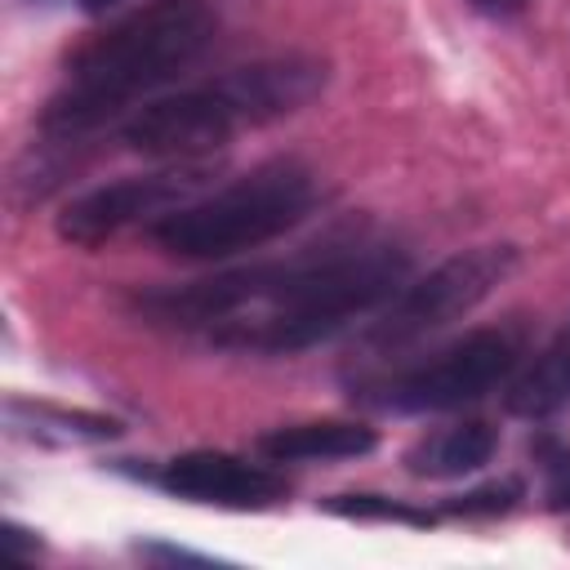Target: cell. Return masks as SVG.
<instances>
[{
    "mask_svg": "<svg viewBox=\"0 0 570 570\" xmlns=\"http://www.w3.org/2000/svg\"><path fill=\"white\" fill-rule=\"evenodd\" d=\"M410 281V249L365 227L330 232L281 263L236 267L209 281L165 285L134 298L138 316L200 334L214 347L289 356L379 312Z\"/></svg>",
    "mask_w": 570,
    "mask_h": 570,
    "instance_id": "cell-1",
    "label": "cell"
},
{
    "mask_svg": "<svg viewBox=\"0 0 570 570\" xmlns=\"http://www.w3.org/2000/svg\"><path fill=\"white\" fill-rule=\"evenodd\" d=\"M218 36V0H147L89 36L40 111L49 138H85L191 71Z\"/></svg>",
    "mask_w": 570,
    "mask_h": 570,
    "instance_id": "cell-2",
    "label": "cell"
},
{
    "mask_svg": "<svg viewBox=\"0 0 570 570\" xmlns=\"http://www.w3.org/2000/svg\"><path fill=\"white\" fill-rule=\"evenodd\" d=\"M330 62L316 53H276L245 67H232L205 85L142 102L120 138L129 151L151 160H200L205 151L232 142L240 129H258L303 111L321 98Z\"/></svg>",
    "mask_w": 570,
    "mask_h": 570,
    "instance_id": "cell-3",
    "label": "cell"
},
{
    "mask_svg": "<svg viewBox=\"0 0 570 570\" xmlns=\"http://www.w3.org/2000/svg\"><path fill=\"white\" fill-rule=\"evenodd\" d=\"M316 200H321L316 174L303 160L281 156L227 187H214L209 196L169 209L147 227V236L174 258L214 263L272 245L276 236L294 232L316 209Z\"/></svg>",
    "mask_w": 570,
    "mask_h": 570,
    "instance_id": "cell-4",
    "label": "cell"
},
{
    "mask_svg": "<svg viewBox=\"0 0 570 570\" xmlns=\"http://www.w3.org/2000/svg\"><path fill=\"white\" fill-rule=\"evenodd\" d=\"M517 263H521L517 245H472V249L450 254L428 276L405 281L383 303L379 321L365 330V347L379 356H392V352H405V347L441 334L445 325H454L472 307H481L517 272Z\"/></svg>",
    "mask_w": 570,
    "mask_h": 570,
    "instance_id": "cell-5",
    "label": "cell"
},
{
    "mask_svg": "<svg viewBox=\"0 0 570 570\" xmlns=\"http://www.w3.org/2000/svg\"><path fill=\"white\" fill-rule=\"evenodd\" d=\"M521 361V330L512 325H490L472 330L459 343L441 347L432 361L410 365L405 374L387 379L374 396L383 410L396 414H436V410H459L481 396H490L499 383L512 379Z\"/></svg>",
    "mask_w": 570,
    "mask_h": 570,
    "instance_id": "cell-6",
    "label": "cell"
},
{
    "mask_svg": "<svg viewBox=\"0 0 570 570\" xmlns=\"http://www.w3.org/2000/svg\"><path fill=\"white\" fill-rule=\"evenodd\" d=\"M214 178L209 160H169L165 169L151 174H129L116 183H102L76 200L62 205L58 214V236L80 245V249H98L107 240H116L120 232L138 227V223H156L169 209L196 200L205 191V183Z\"/></svg>",
    "mask_w": 570,
    "mask_h": 570,
    "instance_id": "cell-7",
    "label": "cell"
},
{
    "mask_svg": "<svg viewBox=\"0 0 570 570\" xmlns=\"http://www.w3.org/2000/svg\"><path fill=\"white\" fill-rule=\"evenodd\" d=\"M160 490L191 499V503H214V508H236V512H258L285 499V476L272 472L267 463H249L227 450H187L174 454L160 468Z\"/></svg>",
    "mask_w": 570,
    "mask_h": 570,
    "instance_id": "cell-8",
    "label": "cell"
},
{
    "mask_svg": "<svg viewBox=\"0 0 570 570\" xmlns=\"http://www.w3.org/2000/svg\"><path fill=\"white\" fill-rule=\"evenodd\" d=\"M379 445L374 428L356 419H312V423H285L254 441V450L267 463H330V459H361Z\"/></svg>",
    "mask_w": 570,
    "mask_h": 570,
    "instance_id": "cell-9",
    "label": "cell"
},
{
    "mask_svg": "<svg viewBox=\"0 0 570 570\" xmlns=\"http://www.w3.org/2000/svg\"><path fill=\"white\" fill-rule=\"evenodd\" d=\"M499 450V432L485 419H463L450 423L432 436H423L419 445L405 450V472L410 476H428V481H450V476H468L476 468H485Z\"/></svg>",
    "mask_w": 570,
    "mask_h": 570,
    "instance_id": "cell-10",
    "label": "cell"
},
{
    "mask_svg": "<svg viewBox=\"0 0 570 570\" xmlns=\"http://www.w3.org/2000/svg\"><path fill=\"white\" fill-rule=\"evenodd\" d=\"M570 405V321L557 338L508 383V410L517 419H548Z\"/></svg>",
    "mask_w": 570,
    "mask_h": 570,
    "instance_id": "cell-11",
    "label": "cell"
},
{
    "mask_svg": "<svg viewBox=\"0 0 570 570\" xmlns=\"http://www.w3.org/2000/svg\"><path fill=\"white\" fill-rule=\"evenodd\" d=\"M4 423H9V432H27L40 441H111V436H120V423L107 414L58 410V405L22 401V396L4 401Z\"/></svg>",
    "mask_w": 570,
    "mask_h": 570,
    "instance_id": "cell-12",
    "label": "cell"
},
{
    "mask_svg": "<svg viewBox=\"0 0 570 570\" xmlns=\"http://www.w3.org/2000/svg\"><path fill=\"white\" fill-rule=\"evenodd\" d=\"M325 512L352 517V521H396V525H414V530L436 525V512L410 508V503L387 499V494H334V499H325Z\"/></svg>",
    "mask_w": 570,
    "mask_h": 570,
    "instance_id": "cell-13",
    "label": "cell"
},
{
    "mask_svg": "<svg viewBox=\"0 0 570 570\" xmlns=\"http://www.w3.org/2000/svg\"><path fill=\"white\" fill-rule=\"evenodd\" d=\"M525 485L517 476H503V481H490V485H476L468 494H454L441 503L445 517H499V512H512L521 503Z\"/></svg>",
    "mask_w": 570,
    "mask_h": 570,
    "instance_id": "cell-14",
    "label": "cell"
},
{
    "mask_svg": "<svg viewBox=\"0 0 570 570\" xmlns=\"http://www.w3.org/2000/svg\"><path fill=\"white\" fill-rule=\"evenodd\" d=\"M138 552H142V557H156V561H196V566L209 561V557H200V552H187V548H160V543H138Z\"/></svg>",
    "mask_w": 570,
    "mask_h": 570,
    "instance_id": "cell-15",
    "label": "cell"
},
{
    "mask_svg": "<svg viewBox=\"0 0 570 570\" xmlns=\"http://www.w3.org/2000/svg\"><path fill=\"white\" fill-rule=\"evenodd\" d=\"M468 4L481 9V13H490V18H512V13L525 9V0H468Z\"/></svg>",
    "mask_w": 570,
    "mask_h": 570,
    "instance_id": "cell-16",
    "label": "cell"
},
{
    "mask_svg": "<svg viewBox=\"0 0 570 570\" xmlns=\"http://www.w3.org/2000/svg\"><path fill=\"white\" fill-rule=\"evenodd\" d=\"M552 508H557V512H566V508H570V472L552 485Z\"/></svg>",
    "mask_w": 570,
    "mask_h": 570,
    "instance_id": "cell-17",
    "label": "cell"
},
{
    "mask_svg": "<svg viewBox=\"0 0 570 570\" xmlns=\"http://www.w3.org/2000/svg\"><path fill=\"white\" fill-rule=\"evenodd\" d=\"M120 0H80V9L85 13H107V9H116Z\"/></svg>",
    "mask_w": 570,
    "mask_h": 570,
    "instance_id": "cell-18",
    "label": "cell"
}]
</instances>
